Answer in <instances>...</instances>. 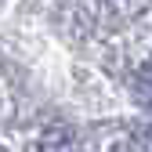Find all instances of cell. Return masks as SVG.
<instances>
[{"label":"cell","mask_w":152,"mask_h":152,"mask_svg":"<svg viewBox=\"0 0 152 152\" xmlns=\"http://www.w3.org/2000/svg\"><path fill=\"white\" fill-rule=\"evenodd\" d=\"M40 152H83V145H80V138H76V130L51 127L47 134L40 138Z\"/></svg>","instance_id":"1"},{"label":"cell","mask_w":152,"mask_h":152,"mask_svg":"<svg viewBox=\"0 0 152 152\" xmlns=\"http://www.w3.org/2000/svg\"><path fill=\"white\" fill-rule=\"evenodd\" d=\"M134 94L145 102V105H152V58L138 69V76H134Z\"/></svg>","instance_id":"2"}]
</instances>
